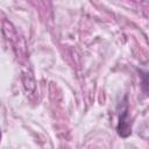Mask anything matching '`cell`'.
<instances>
[{
    "label": "cell",
    "mask_w": 149,
    "mask_h": 149,
    "mask_svg": "<svg viewBox=\"0 0 149 149\" xmlns=\"http://www.w3.org/2000/svg\"><path fill=\"white\" fill-rule=\"evenodd\" d=\"M137 71L141 77L142 88L147 94H149V71H144V70H140V69H137Z\"/></svg>",
    "instance_id": "cell-2"
},
{
    "label": "cell",
    "mask_w": 149,
    "mask_h": 149,
    "mask_svg": "<svg viewBox=\"0 0 149 149\" xmlns=\"http://www.w3.org/2000/svg\"><path fill=\"white\" fill-rule=\"evenodd\" d=\"M116 132L119 136L127 139L132 134V121L129 116L128 108V95L123 97V100L119 104V121L116 126Z\"/></svg>",
    "instance_id": "cell-1"
}]
</instances>
